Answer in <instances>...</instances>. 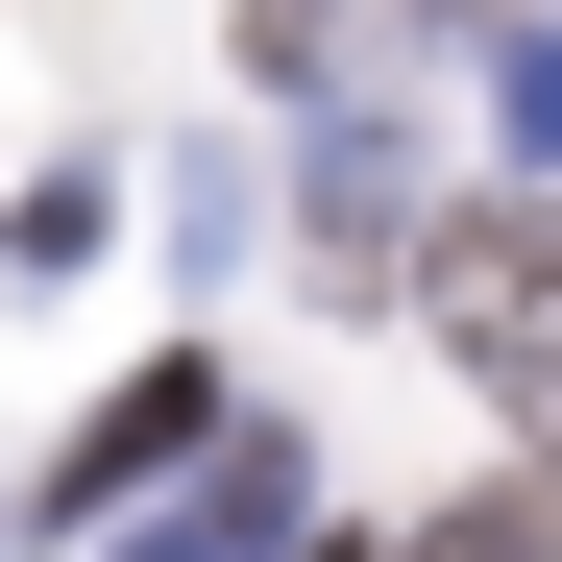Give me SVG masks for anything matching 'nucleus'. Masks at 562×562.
I'll return each mask as SVG.
<instances>
[{"mask_svg": "<svg viewBox=\"0 0 562 562\" xmlns=\"http://www.w3.org/2000/svg\"><path fill=\"white\" fill-rule=\"evenodd\" d=\"M196 440H221V367L171 342V367H123V392L74 416V440H49V514L99 538V514H123V490H171V464H196Z\"/></svg>", "mask_w": 562, "mask_h": 562, "instance_id": "1", "label": "nucleus"}, {"mask_svg": "<svg viewBox=\"0 0 562 562\" xmlns=\"http://www.w3.org/2000/svg\"><path fill=\"white\" fill-rule=\"evenodd\" d=\"M392 562H562V490H440Z\"/></svg>", "mask_w": 562, "mask_h": 562, "instance_id": "2", "label": "nucleus"}, {"mask_svg": "<svg viewBox=\"0 0 562 562\" xmlns=\"http://www.w3.org/2000/svg\"><path fill=\"white\" fill-rule=\"evenodd\" d=\"M490 123H514V147H562V25H538V0H490Z\"/></svg>", "mask_w": 562, "mask_h": 562, "instance_id": "3", "label": "nucleus"}, {"mask_svg": "<svg viewBox=\"0 0 562 562\" xmlns=\"http://www.w3.org/2000/svg\"><path fill=\"white\" fill-rule=\"evenodd\" d=\"M123 562H245V538H221V514H196V538H123Z\"/></svg>", "mask_w": 562, "mask_h": 562, "instance_id": "4", "label": "nucleus"}, {"mask_svg": "<svg viewBox=\"0 0 562 562\" xmlns=\"http://www.w3.org/2000/svg\"><path fill=\"white\" fill-rule=\"evenodd\" d=\"M294 562H342V538H294Z\"/></svg>", "mask_w": 562, "mask_h": 562, "instance_id": "5", "label": "nucleus"}]
</instances>
